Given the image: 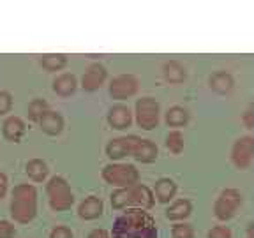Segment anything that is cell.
I'll list each match as a JSON object with an SVG mask.
<instances>
[{
    "mask_svg": "<svg viewBox=\"0 0 254 238\" xmlns=\"http://www.w3.org/2000/svg\"><path fill=\"white\" fill-rule=\"evenodd\" d=\"M111 238H159L154 217L143 208H127L111 228Z\"/></svg>",
    "mask_w": 254,
    "mask_h": 238,
    "instance_id": "6da1fadb",
    "label": "cell"
},
{
    "mask_svg": "<svg viewBox=\"0 0 254 238\" xmlns=\"http://www.w3.org/2000/svg\"><path fill=\"white\" fill-rule=\"evenodd\" d=\"M37 214V189L32 183H18L11 192V217L18 224H28Z\"/></svg>",
    "mask_w": 254,
    "mask_h": 238,
    "instance_id": "7a4b0ae2",
    "label": "cell"
},
{
    "mask_svg": "<svg viewBox=\"0 0 254 238\" xmlns=\"http://www.w3.org/2000/svg\"><path fill=\"white\" fill-rule=\"evenodd\" d=\"M46 196L53 212H65L69 210L74 203L71 185L64 177H52L46 183Z\"/></svg>",
    "mask_w": 254,
    "mask_h": 238,
    "instance_id": "3957f363",
    "label": "cell"
},
{
    "mask_svg": "<svg viewBox=\"0 0 254 238\" xmlns=\"http://www.w3.org/2000/svg\"><path fill=\"white\" fill-rule=\"evenodd\" d=\"M103 178L106 183L115 187H131L138 183L139 171L132 164L111 163L103 168Z\"/></svg>",
    "mask_w": 254,
    "mask_h": 238,
    "instance_id": "277c9868",
    "label": "cell"
},
{
    "mask_svg": "<svg viewBox=\"0 0 254 238\" xmlns=\"http://www.w3.org/2000/svg\"><path fill=\"white\" fill-rule=\"evenodd\" d=\"M161 106L154 97H141L136 101V123L143 131H152L159 123Z\"/></svg>",
    "mask_w": 254,
    "mask_h": 238,
    "instance_id": "5b68a950",
    "label": "cell"
},
{
    "mask_svg": "<svg viewBox=\"0 0 254 238\" xmlns=\"http://www.w3.org/2000/svg\"><path fill=\"white\" fill-rule=\"evenodd\" d=\"M242 205V194L237 189H226L222 190L221 196L217 198L214 205L215 217L219 221H228L235 215V212L238 210V206Z\"/></svg>",
    "mask_w": 254,
    "mask_h": 238,
    "instance_id": "8992f818",
    "label": "cell"
},
{
    "mask_svg": "<svg viewBox=\"0 0 254 238\" xmlns=\"http://www.w3.org/2000/svg\"><path fill=\"white\" fill-rule=\"evenodd\" d=\"M138 90V79L132 74H119L111 79L110 95L117 101H126L136 94Z\"/></svg>",
    "mask_w": 254,
    "mask_h": 238,
    "instance_id": "52a82bcc",
    "label": "cell"
},
{
    "mask_svg": "<svg viewBox=\"0 0 254 238\" xmlns=\"http://www.w3.org/2000/svg\"><path fill=\"white\" fill-rule=\"evenodd\" d=\"M253 154H254V139L251 136H244V138L237 139L233 145V150H231L233 164L238 170H246V168L251 166Z\"/></svg>",
    "mask_w": 254,
    "mask_h": 238,
    "instance_id": "ba28073f",
    "label": "cell"
},
{
    "mask_svg": "<svg viewBox=\"0 0 254 238\" xmlns=\"http://www.w3.org/2000/svg\"><path fill=\"white\" fill-rule=\"evenodd\" d=\"M138 139L139 138L134 134L111 139L106 145V155L111 161H120V159H124V157H129V155H132V150H134Z\"/></svg>",
    "mask_w": 254,
    "mask_h": 238,
    "instance_id": "9c48e42d",
    "label": "cell"
},
{
    "mask_svg": "<svg viewBox=\"0 0 254 238\" xmlns=\"http://www.w3.org/2000/svg\"><path fill=\"white\" fill-rule=\"evenodd\" d=\"M155 203V196L147 185L134 183L129 187V206L127 208H143V210H150Z\"/></svg>",
    "mask_w": 254,
    "mask_h": 238,
    "instance_id": "30bf717a",
    "label": "cell"
},
{
    "mask_svg": "<svg viewBox=\"0 0 254 238\" xmlns=\"http://www.w3.org/2000/svg\"><path fill=\"white\" fill-rule=\"evenodd\" d=\"M106 78H108L106 67L101 65V63H92V65H88L83 78H81V87H83L85 92H95L103 87Z\"/></svg>",
    "mask_w": 254,
    "mask_h": 238,
    "instance_id": "8fae6325",
    "label": "cell"
},
{
    "mask_svg": "<svg viewBox=\"0 0 254 238\" xmlns=\"http://www.w3.org/2000/svg\"><path fill=\"white\" fill-rule=\"evenodd\" d=\"M108 123H110V127L117 129V131H124L127 127H131L132 113L129 110V106H126V104L111 106L110 111H108Z\"/></svg>",
    "mask_w": 254,
    "mask_h": 238,
    "instance_id": "7c38bea8",
    "label": "cell"
},
{
    "mask_svg": "<svg viewBox=\"0 0 254 238\" xmlns=\"http://www.w3.org/2000/svg\"><path fill=\"white\" fill-rule=\"evenodd\" d=\"M25 122L20 117H7L2 123V136L5 141L20 143L21 138L25 136Z\"/></svg>",
    "mask_w": 254,
    "mask_h": 238,
    "instance_id": "4fadbf2b",
    "label": "cell"
},
{
    "mask_svg": "<svg viewBox=\"0 0 254 238\" xmlns=\"http://www.w3.org/2000/svg\"><path fill=\"white\" fill-rule=\"evenodd\" d=\"M39 127L41 131L48 136H59L64 129V117L60 115L59 111L48 110L43 117L39 119Z\"/></svg>",
    "mask_w": 254,
    "mask_h": 238,
    "instance_id": "5bb4252c",
    "label": "cell"
},
{
    "mask_svg": "<svg viewBox=\"0 0 254 238\" xmlns=\"http://www.w3.org/2000/svg\"><path fill=\"white\" fill-rule=\"evenodd\" d=\"M157 155H159V148L154 141L139 138L138 143H136L134 150H132L131 157H134L136 161H139V163H143V164H150L157 159Z\"/></svg>",
    "mask_w": 254,
    "mask_h": 238,
    "instance_id": "9a60e30c",
    "label": "cell"
},
{
    "mask_svg": "<svg viewBox=\"0 0 254 238\" xmlns=\"http://www.w3.org/2000/svg\"><path fill=\"white\" fill-rule=\"evenodd\" d=\"M104 210L103 199L97 196H88L78 206V215L85 221H94V219L101 217Z\"/></svg>",
    "mask_w": 254,
    "mask_h": 238,
    "instance_id": "2e32d148",
    "label": "cell"
},
{
    "mask_svg": "<svg viewBox=\"0 0 254 238\" xmlns=\"http://www.w3.org/2000/svg\"><path fill=\"white\" fill-rule=\"evenodd\" d=\"M78 88V79L71 72H62L53 79V92L60 97H71Z\"/></svg>",
    "mask_w": 254,
    "mask_h": 238,
    "instance_id": "e0dca14e",
    "label": "cell"
},
{
    "mask_svg": "<svg viewBox=\"0 0 254 238\" xmlns=\"http://www.w3.org/2000/svg\"><path fill=\"white\" fill-rule=\"evenodd\" d=\"M177 194V183L171 178H159L155 182L154 196L159 203H170Z\"/></svg>",
    "mask_w": 254,
    "mask_h": 238,
    "instance_id": "ac0fdd59",
    "label": "cell"
},
{
    "mask_svg": "<svg viewBox=\"0 0 254 238\" xmlns=\"http://www.w3.org/2000/svg\"><path fill=\"white\" fill-rule=\"evenodd\" d=\"M233 78H231L230 72L219 71L215 74L210 76V88L215 92V94L226 95L233 90Z\"/></svg>",
    "mask_w": 254,
    "mask_h": 238,
    "instance_id": "d6986e66",
    "label": "cell"
},
{
    "mask_svg": "<svg viewBox=\"0 0 254 238\" xmlns=\"http://www.w3.org/2000/svg\"><path fill=\"white\" fill-rule=\"evenodd\" d=\"M25 171H27L28 178L37 183L44 182V180L48 178V173H50L48 164L44 163L43 159H30L27 163V166H25Z\"/></svg>",
    "mask_w": 254,
    "mask_h": 238,
    "instance_id": "ffe728a7",
    "label": "cell"
},
{
    "mask_svg": "<svg viewBox=\"0 0 254 238\" xmlns=\"http://www.w3.org/2000/svg\"><path fill=\"white\" fill-rule=\"evenodd\" d=\"M163 74H164V79H166L168 83H182L184 79H186V69L180 62L177 60H170L163 65Z\"/></svg>",
    "mask_w": 254,
    "mask_h": 238,
    "instance_id": "44dd1931",
    "label": "cell"
},
{
    "mask_svg": "<svg viewBox=\"0 0 254 238\" xmlns=\"http://www.w3.org/2000/svg\"><path fill=\"white\" fill-rule=\"evenodd\" d=\"M190 212H192L190 201H187V199H177L166 210V217L170 221H184L186 217H189Z\"/></svg>",
    "mask_w": 254,
    "mask_h": 238,
    "instance_id": "7402d4cb",
    "label": "cell"
},
{
    "mask_svg": "<svg viewBox=\"0 0 254 238\" xmlns=\"http://www.w3.org/2000/svg\"><path fill=\"white\" fill-rule=\"evenodd\" d=\"M41 65H43L48 72L62 71V69L67 65V57L62 55V53H48V55L41 57Z\"/></svg>",
    "mask_w": 254,
    "mask_h": 238,
    "instance_id": "603a6c76",
    "label": "cell"
},
{
    "mask_svg": "<svg viewBox=\"0 0 254 238\" xmlns=\"http://www.w3.org/2000/svg\"><path fill=\"white\" fill-rule=\"evenodd\" d=\"M189 122V111L182 106H173L166 111V123L170 127H184Z\"/></svg>",
    "mask_w": 254,
    "mask_h": 238,
    "instance_id": "cb8c5ba5",
    "label": "cell"
},
{
    "mask_svg": "<svg viewBox=\"0 0 254 238\" xmlns=\"http://www.w3.org/2000/svg\"><path fill=\"white\" fill-rule=\"evenodd\" d=\"M48 110H50V108H48V103L44 99H32L30 103H28L27 115L32 122H39V119L46 113Z\"/></svg>",
    "mask_w": 254,
    "mask_h": 238,
    "instance_id": "d4e9b609",
    "label": "cell"
},
{
    "mask_svg": "<svg viewBox=\"0 0 254 238\" xmlns=\"http://www.w3.org/2000/svg\"><path fill=\"white\" fill-rule=\"evenodd\" d=\"M166 148L171 152V154L179 155L182 154L184 150V134L180 131H170L166 136Z\"/></svg>",
    "mask_w": 254,
    "mask_h": 238,
    "instance_id": "484cf974",
    "label": "cell"
},
{
    "mask_svg": "<svg viewBox=\"0 0 254 238\" xmlns=\"http://www.w3.org/2000/svg\"><path fill=\"white\" fill-rule=\"evenodd\" d=\"M111 206L115 210H122V208L129 206V187H119L111 194Z\"/></svg>",
    "mask_w": 254,
    "mask_h": 238,
    "instance_id": "4316f807",
    "label": "cell"
},
{
    "mask_svg": "<svg viewBox=\"0 0 254 238\" xmlns=\"http://www.w3.org/2000/svg\"><path fill=\"white\" fill-rule=\"evenodd\" d=\"M171 235L173 238H194V231L189 224H175L173 230H171Z\"/></svg>",
    "mask_w": 254,
    "mask_h": 238,
    "instance_id": "83f0119b",
    "label": "cell"
},
{
    "mask_svg": "<svg viewBox=\"0 0 254 238\" xmlns=\"http://www.w3.org/2000/svg\"><path fill=\"white\" fill-rule=\"evenodd\" d=\"M12 108V97L9 92L0 90V117H4L5 113H9Z\"/></svg>",
    "mask_w": 254,
    "mask_h": 238,
    "instance_id": "f1b7e54d",
    "label": "cell"
},
{
    "mask_svg": "<svg viewBox=\"0 0 254 238\" xmlns=\"http://www.w3.org/2000/svg\"><path fill=\"white\" fill-rule=\"evenodd\" d=\"M16 235V228L11 221H5L2 219L0 221V238H14Z\"/></svg>",
    "mask_w": 254,
    "mask_h": 238,
    "instance_id": "f546056e",
    "label": "cell"
},
{
    "mask_svg": "<svg viewBox=\"0 0 254 238\" xmlns=\"http://www.w3.org/2000/svg\"><path fill=\"white\" fill-rule=\"evenodd\" d=\"M208 238H231V230L226 226H215L208 231Z\"/></svg>",
    "mask_w": 254,
    "mask_h": 238,
    "instance_id": "4dcf8cb0",
    "label": "cell"
},
{
    "mask_svg": "<svg viewBox=\"0 0 254 238\" xmlns=\"http://www.w3.org/2000/svg\"><path fill=\"white\" fill-rule=\"evenodd\" d=\"M50 238H74V235H72V231L67 226H57L52 230Z\"/></svg>",
    "mask_w": 254,
    "mask_h": 238,
    "instance_id": "1f68e13d",
    "label": "cell"
},
{
    "mask_svg": "<svg viewBox=\"0 0 254 238\" xmlns=\"http://www.w3.org/2000/svg\"><path fill=\"white\" fill-rule=\"evenodd\" d=\"M7 177H5V173H2L0 171V199H4L5 194H7Z\"/></svg>",
    "mask_w": 254,
    "mask_h": 238,
    "instance_id": "d6a6232c",
    "label": "cell"
},
{
    "mask_svg": "<svg viewBox=\"0 0 254 238\" xmlns=\"http://www.w3.org/2000/svg\"><path fill=\"white\" fill-rule=\"evenodd\" d=\"M242 120H244V123H246L247 129H253V127H254V113H253V108H249V110H247L246 113H244Z\"/></svg>",
    "mask_w": 254,
    "mask_h": 238,
    "instance_id": "836d02e7",
    "label": "cell"
},
{
    "mask_svg": "<svg viewBox=\"0 0 254 238\" xmlns=\"http://www.w3.org/2000/svg\"><path fill=\"white\" fill-rule=\"evenodd\" d=\"M87 238H111V237L106 230H94V231H90V235H88Z\"/></svg>",
    "mask_w": 254,
    "mask_h": 238,
    "instance_id": "e575fe53",
    "label": "cell"
}]
</instances>
